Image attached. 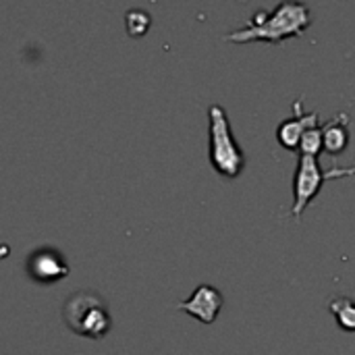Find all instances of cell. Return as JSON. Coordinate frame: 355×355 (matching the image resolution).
Here are the masks:
<instances>
[{
    "instance_id": "6da1fadb",
    "label": "cell",
    "mask_w": 355,
    "mask_h": 355,
    "mask_svg": "<svg viewBox=\"0 0 355 355\" xmlns=\"http://www.w3.org/2000/svg\"><path fill=\"white\" fill-rule=\"evenodd\" d=\"M312 25V12L304 2L283 0L272 10L258 8L243 27L225 35L227 42H270L281 44L289 37H300Z\"/></svg>"
},
{
    "instance_id": "7a4b0ae2",
    "label": "cell",
    "mask_w": 355,
    "mask_h": 355,
    "mask_svg": "<svg viewBox=\"0 0 355 355\" xmlns=\"http://www.w3.org/2000/svg\"><path fill=\"white\" fill-rule=\"evenodd\" d=\"M208 121H210V131H208L210 164L214 166L218 175L227 179L239 177L245 168V154L231 131L227 110L220 104H212L208 108Z\"/></svg>"
},
{
    "instance_id": "3957f363",
    "label": "cell",
    "mask_w": 355,
    "mask_h": 355,
    "mask_svg": "<svg viewBox=\"0 0 355 355\" xmlns=\"http://www.w3.org/2000/svg\"><path fill=\"white\" fill-rule=\"evenodd\" d=\"M62 316L69 331L85 339H104L112 329L108 306L94 291L73 293L62 308Z\"/></svg>"
},
{
    "instance_id": "277c9868",
    "label": "cell",
    "mask_w": 355,
    "mask_h": 355,
    "mask_svg": "<svg viewBox=\"0 0 355 355\" xmlns=\"http://www.w3.org/2000/svg\"><path fill=\"white\" fill-rule=\"evenodd\" d=\"M355 166L349 168H341V166H333L331 171H322L320 162L316 156H306L300 154L297 160V171H295V181H293V206H291V216L293 218H302V214L306 212V208L312 204V200L318 196V191L322 189V185L329 179H337V177H354Z\"/></svg>"
},
{
    "instance_id": "5b68a950",
    "label": "cell",
    "mask_w": 355,
    "mask_h": 355,
    "mask_svg": "<svg viewBox=\"0 0 355 355\" xmlns=\"http://www.w3.org/2000/svg\"><path fill=\"white\" fill-rule=\"evenodd\" d=\"M27 275L42 285H52L69 275V264L54 248H40L27 258Z\"/></svg>"
},
{
    "instance_id": "8992f818",
    "label": "cell",
    "mask_w": 355,
    "mask_h": 355,
    "mask_svg": "<svg viewBox=\"0 0 355 355\" xmlns=\"http://www.w3.org/2000/svg\"><path fill=\"white\" fill-rule=\"evenodd\" d=\"M225 304V297L223 293L212 287V285H200L185 302H179L177 304V310H183L187 312L189 316H193L196 320L204 322V324H212L220 312Z\"/></svg>"
},
{
    "instance_id": "52a82bcc",
    "label": "cell",
    "mask_w": 355,
    "mask_h": 355,
    "mask_svg": "<svg viewBox=\"0 0 355 355\" xmlns=\"http://www.w3.org/2000/svg\"><path fill=\"white\" fill-rule=\"evenodd\" d=\"M320 125V114L318 110H312V112H306L304 106H302V98H297L293 102V116L285 119L279 127H277V139L283 148L287 150H300V141H302V135L312 129V127H318Z\"/></svg>"
},
{
    "instance_id": "ba28073f",
    "label": "cell",
    "mask_w": 355,
    "mask_h": 355,
    "mask_svg": "<svg viewBox=\"0 0 355 355\" xmlns=\"http://www.w3.org/2000/svg\"><path fill=\"white\" fill-rule=\"evenodd\" d=\"M347 112H337L331 121L322 125V150L331 156H339L349 146Z\"/></svg>"
},
{
    "instance_id": "9c48e42d",
    "label": "cell",
    "mask_w": 355,
    "mask_h": 355,
    "mask_svg": "<svg viewBox=\"0 0 355 355\" xmlns=\"http://www.w3.org/2000/svg\"><path fill=\"white\" fill-rule=\"evenodd\" d=\"M329 310L333 312L337 324L345 331V333H354L355 331V302L343 295H335L329 302Z\"/></svg>"
},
{
    "instance_id": "30bf717a",
    "label": "cell",
    "mask_w": 355,
    "mask_h": 355,
    "mask_svg": "<svg viewBox=\"0 0 355 355\" xmlns=\"http://www.w3.org/2000/svg\"><path fill=\"white\" fill-rule=\"evenodd\" d=\"M320 152H322V125L308 129V131L302 135V141H300V154L316 156V158H318Z\"/></svg>"
},
{
    "instance_id": "8fae6325",
    "label": "cell",
    "mask_w": 355,
    "mask_h": 355,
    "mask_svg": "<svg viewBox=\"0 0 355 355\" xmlns=\"http://www.w3.org/2000/svg\"><path fill=\"white\" fill-rule=\"evenodd\" d=\"M150 23H152L150 15H148L146 10H139V8L129 10L127 17H125L127 31H129V35H135V37H137V35H144V33L150 29Z\"/></svg>"
}]
</instances>
